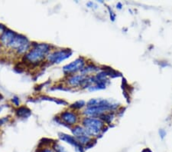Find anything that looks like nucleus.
<instances>
[{
  "label": "nucleus",
  "mask_w": 172,
  "mask_h": 152,
  "mask_svg": "<svg viewBox=\"0 0 172 152\" xmlns=\"http://www.w3.org/2000/svg\"><path fill=\"white\" fill-rule=\"evenodd\" d=\"M2 45L16 51L19 54H23L29 50V42L26 37L13 31L6 29L0 38Z\"/></svg>",
  "instance_id": "obj_1"
},
{
  "label": "nucleus",
  "mask_w": 172,
  "mask_h": 152,
  "mask_svg": "<svg viewBox=\"0 0 172 152\" xmlns=\"http://www.w3.org/2000/svg\"><path fill=\"white\" fill-rule=\"evenodd\" d=\"M51 47L45 43L34 44L33 48L25 55L24 59L31 65H38L49 53Z\"/></svg>",
  "instance_id": "obj_2"
},
{
  "label": "nucleus",
  "mask_w": 172,
  "mask_h": 152,
  "mask_svg": "<svg viewBox=\"0 0 172 152\" xmlns=\"http://www.w3.org/2000/svg\"><path fill=\"white\" fill-rule=\"evenodd\" d=\"M82 124L90 137L98 136L99 134L102 132V128L104 127V122L96 118H84Z\"/></svg>",
  "instance_id": "obj_3"
},
{
  "label": "nucleus",
  "mask_w": 172,
  "mask_h": 152,
  "mask_svg": "<svg viewBox=\"0 0 172 152\" xmlns=\"http://www.w3.org/2000/svg\"><path fill=\"white\" fill-rule=\"evenodd\" d=\"M72 55V51L70 49H63L60 51H54L47 56V61L51 63H60L66 58L70 57Z\"/></svg>",
  "instance_id": "obj_4"
},
{
  "label": "nucleus",
  "mask_w": 172,
  "mask_h": 152,
  "mask_svg": "<svg viewBox=\"0 0 172 152\" xmlns=\"http://www.w3.org/2000/svg\"><path fill=\"white\" fill-rule=\"evenodd\" d=\"M85 65V60L83 58H79L71 63L68 64L63 68L64 72L65 74H72L78 71H81Z\"/></svg>",
  "instance_id": "obj_5"
},
{
  "label": "nucleus",
  "mask_w": 172,
  "mask_h": 152,
  "mask_svg": "<svg viewBox=\"0 0 172 152\" xmlns=\"http://www.w3.org/2000/svg\"><path fill=\"white\" fill-rule=\"evenodd\" d=\"M58 135H59L60 139L61 140V141L74 147L77 152H84V146L79 144L77 141L76 140V138H74V137L68 135V134H66L64 133H59Z\"/></svg>",
  "instance_id": "obj_6"
},
{
  "label": "nucleus",
  "mask_w": 172,
  "mask_h": 152,
  "mask_svg": "<svg viewBox=\"0 0 172 152\" xmlns=\"http://www.w3.org/2000/svg\"><path fill=\"white\" fill-rule=\"evenodd\" d=\"M61 119L65 124L69 125H74L77 122V116L76 114L70 111H64L61 114Z\"/></svg>",
  "instance_id": "obj_7"
},
{
  "label": "nucleus",
  "mask_w": 172,
  "mask_h": 152,
  "mask_svg": "<svg viewBox=\"0 0 172 152\" xmlns=\"http://www.w3.org/2000/svg\"><path fill=\"white\" fill-rule=\"evenodd\" d=\"M86 78V76L84 75H74L68 78V84L70 85H72V86H82Z\"/></svg>",
  "instance_id": "obj_8"
},
{
  "label": "nucleus",
  "mask_w": 172,
  "mask_h": 152,
  "mask_svg": "<svg viewBox=\"0 0 172 152\" xmlns=\"http://www.w3.org/2000/svg\"><path fill=\"white\" fill-rule=\"evenodd\" d=\"M71 132L74 135V138H77L80 136L83 135H89L87 132L86 131V128L84 127H81V126H75L74 128H72ZM90 136V135H89Z\"/></svg>",
  "instance_id": "obj_9"
},
{
  "label": "nucleus",
  "mask_w": 172,
  "mask_h": 152,
  "mask_svg": "<svg viewBox=\"0 0 172 152\" xmlns=\"http://www.w3.org/2000/svg\"><path fill=\"white\" fill-rule=\"evenodd\" d=\"M16 115L19 118H28L31 115V111L27 107L22 106L19 108V109H17Z\"/></svg>",
  "instance_id": "obj_10"
},
{
  "label": "nucleus",
  "mask_w": 172,
  "mask_h": 152,
  "mask_svg": "<svg viewBox=\"0 0 172 152\" xmlns=\"http://www.w3.org/2000/svg\"><path fill=\"white\" fill-rule=\"evenodd\" d=\"M99 69H100V68L96 67L94 65L90 64V65H86V67H84V68L80 71V72H81V75H86L89 74V73H91V72H96V71H98Z\"/></svg>",
  "instance_id": "obj_11"
},
{
  "label": "nucleus",
  "mask_w": 172,
  "mask_h": 152,
  "mask_svg": "<svg viewBox=\"0 0 172 152\" xmlns=\"http://www.w3.org/2000/svg\"><path fill=\"white\" fill-rule=\"evenodd\" d=\"M113 118H114V114L113 112L112 113L111 112H109V113H105L101 115V116H100V119L103 121V122H106L107 124H110L113 120Z\"/></svg>",
  "instance_id": "obj_12"
},
{
  "label": "nucleus",
  "mask_w": 172,
  "mask_h": 152,
  "mask_svg": "<svg viewBox=\"0 0 172 152\" xmlns=\"http://www.w3.org/2000/svg\"><path fill=\"white\" fill-rule=\"evenodd\" d=\"M84 105H85V101H77V102L74 103V104H73V105L70 106V108H74V109H80V108H81L82 107H84Z\"/></svg>",
  "instance_id": "obj_13"
},
{
  "label": "nucleus",
  "mask_w": 172,
  "mask_h": 152,
  "mask_svg": "<svg viewBox=\"0 0 172 152\" xmlns=\"http://www.w3.org/2000/svg\"><path fill=\"white\" fill-rule=\"evenodd\" d=\"M41 99H43V100H48V101H52L54 102H56L57 104H62V105H66L67 102L63 100H58V99H51V98H48V97H42Z\"/></svg>",
  "instance_id": "obj_14"
},
{
  "label": "nucleus",
  "mask_w": 172,
  "mask_h": 152,
  "mask_svg": "<svg viewBox=\"0 0 172 152\" xmlns=\"http://www.w3.org/2000/svg\"><path fill=\"white\" fill-rule=\"evenodd\" d=\"M158 133H159V135L162 139H164L166 137V134H167V133H166V132L164 129H160L158 131Z\"/></svg>",
  "instance_id": "obj_15"
},
{
  "label": "nucleus",
  "mask_w": 172,
  "mask_h": 152,
  "mask_svg": "<svg viewBox=\"0 0 172 152\" xmlns=\"http://www.w3.org/2000/svg\"><path fill=\"white\" fill-rule=\"evenodd\" d=\"M108 9H109V15H110L111 20L115 21V19H116V15L114 14L113 11L112 10V9H110V8H109V7H108Z\"/></svg>",
  "instance_id": "obj_16"
},
{
  "label": "nucleus",
  "mask_w": 172,
  "mask_h": 152,
  "mask_svg": "<svg viewBox=\"0 0 172 152\" xmlns=\"http://www.w3.org/2000/svg\"><path fill=\"white\" fill-rule=\"evenodd\" d=\"M6 31V28L3 25H1V24H0V38L2 37V35L4 34V32Z\"/></svg>",
  "instance_id": "obj_17"
},
{
  "label": "nucleus",
  "mask_w": 172,
  "mask_h": 152,
  "mask_svg": "<svg viewBox=\"0 0 172 152\" xmlns=\"http://www.w3.org/2000/svg\"><path fill=\"white\" fill-rule=\"evenodd\" d=\"M40 152H56V151L54 150V149H52V148H43V149H42Z\"/></svg>",
  "instance_id": "obj_18"
},
{
  "label": "nucleus",
  "mask_w": 172,
  "mask_h": 152,
  "mask_svg": "<svg viewBox=\"0 0 172 152\" xmlns=\"http://www.w3.org/2000/svg\"><path fill=\"white\" fill-rule=\"evenodd\" d=\"M13 102L14 103L15 105L18 106V105H19V99L17 97H14L13 99Z\"/></svg>",
  "instance_id": "obj_19"
},
{
  "label": "nucleus",
  "mask_w": 172,
  "mask_h": 152,
  "mask_svg": "<svg viewBox=\"0 0 172 152\" xmlns=\"http://www.w3.org/2000/svg\"><path fill=\"white\" fill-rule=\"evenodd\" d=\"M159 65L162 68H164V67H166V66H169V64H168L167 62H161L159 63Z\"/></svg>",
  "instance_id": "obj_20"
},
{
  "label": "nucleus",
  "mask_w": 172,
  "mask_h": 152,
  "mask_svg": "<svg viewBox=\"0 0 172 152\" xmlns=\"http://www.w3.org/2000/svg\"><path fill=\"white\" fill-rule=\"evenodd\" d=\"M141 152H152V151L150 150L149 148H145V149H143V150H142V151Z\"/></svg>",
  "instance_id": "obj_21"
},
{
  "label": "nucleus",
  "mask_w": 172,
  "mask_h": 152,
  "mask_svg": "<svg viewBox=\"0 0 172 152\" xmlns=\"http://www.w3.org/2000/svg\"><path fill=\"white\" fill-rule=\"evenodd\" d=\"M116 6H117V8H119V9H121L122 6H122V4L120 3V2H119V3H118V4L116 5Z\"/></svg>",
  "instance_id": "obj_22"
},
{
  "label": "nucleus",
  "mask_w": 172,
  "mask_h": 152,
  "mask_svg": "<svg viewBox=\"0 0 172 152\" xmlns=\"http://www.w3.org/2000/svg\"><path fill=\"white\" fill-rule=\"evenodd\" d=\"M2 111V107H0V111Z\"/></svg>",
  "instance_id": "obj_23"
}]
</instances>
